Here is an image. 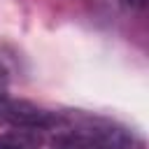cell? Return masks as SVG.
I'll return each mask as SVG.
<instances>
[{
  "instance_id": "5",
  "label": "cell",
  "mask_w": 149,
  "mask_h": 149,
  "mask_svg": "<svg viewBox=\"0 0 149 149\" xmlns=\"http://www.w3.org/2000/svg\"><path fill=\"white\" fill-rule=\"evenodd\" d=\"M5 81H7V72H5V68H2V63H0V91L5 88Z\"/></svg>"
},
{
  "instance_id": "3",
  "label": "cell",
  "mask_w": 149,
  "mask_h": 149,
  "mask_svg": "<svg viewBox=\"0 0 149 149\" xmlns=\"http://www.w3.org/2000/svg\"><path fill=\"white\" fill-rule=\"evenodd\" d=\"M37 140L30 130H7L0 135V149H37Z\"/></svg>"
},
{
  "instance_id": "2",
  "label": "cell",
  "mask_w": 149,
  "mask_h": 149,
  "mask_svg": "<svg viewBox=\"0 0 149 149\" xmlns=\"http://www.w3.org/2000/svg\"><path fill=\"white\" fill-rule=\"evenodd\" d=\"M65 114L44 109L30 100L9 98L0 93V126H7L12 130H54L63 123Z\"/></svg>"
},
{
  "instance_id": "1",
  "label": "cell",
  "mask_w": 149,
  "mask_h": 149,
  "mask_svg": "<svg viewBox=\"0 0 149 149\" xmlns=\"http://www.w3.org/2000/svg\"><path fill=\"white\" fill-rule=\"evenodd\" d=\"M51 149H140L133 133L102 119L74 121L65 116L58 128H54Z\"/></svg>"
},
{
  "instance_id": "4",
  "label": "cell",
  "mask_w": 149,
  "mask_h": 149,
  "mask_svg": "<svg viewBox=\"0 0 149 149\" xmlns=\"http://www.w3.org/2000/svg\"><path fill=\"white\" fill-rule=\"evenodd\" d=\"M130 7H135V9H144V5H147V0H126Z\"/></svg>"
}]
</instances>
